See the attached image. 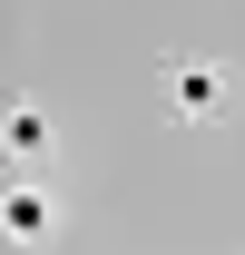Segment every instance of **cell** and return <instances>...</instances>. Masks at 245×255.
I'll return each instance as SVG.
<instances>
[{
  "mask_svg": "<svg viewBox=\"0 0 245 255\" xmlns=\"http://www.w3.org/2000/svg\"><path fill=\"white\" fill-rule=\"evenodd\" d=\"M167 108H177L186 128H216L226 108H236V69H216V59H177V69H167Z\"/></svg>",
  "mask_w": 245,
  "mask_h": 255,
  "instance_id": "6da1fadb",
  "label": "cell"
},
{
  "mask_svg": "<svg viewBox=\"0 0 245 255\" xmlns=\"http://www.w3.org/2000/svg\"><path fill=\"white\" fill-rule=\"evenodd\" d=\"M0 226H10V246H49V226H59L49 187H30V177H20V187L0 196Z\"/></svg>",
  "mask_w": 245,
  "mask_h": 255,
  "instance_id": "7a4b0ae2",
  "label": "cell"
},
{
  "mask_svg": "<svg viewBox=\"0 0 245 255\" xmlns=\"http://www.w3.org/2000/svg\"><path fill=\"white\" fill-rule=\"evenodd\" d=\"M10 157H20V167H39V157H49V108H30V98L10 108Z\"/></svg>",
  "mask_w": 245,
  "mask_h": 255,
  "instance_id": "3957f363",
  "label": "cell"
}]
</instances>
